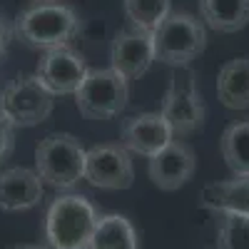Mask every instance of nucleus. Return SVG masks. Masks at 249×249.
Listing matches in <instances>:
<instances>
[{
	"instance_id": "f257e3e1",
	"label": "nucleus",
	"mask_w": 249,
	"mask_h": 249,
	"mask_svg": "<svg viewBox=\"0 0 249 249\" xmlns=\"http://www.w3.org/2000/svg\"><path fill=\"white\" fill-rule=\"evenodd\" d=\"M97 210L85 195H57L45 212V239L50 249H88L97 227Z\"/></svg>"
},
{
	"instance_id": "f03ea898",
	"label": "nucleus",
	"mask_w": 249,
	"mask_h": 249,
	"mask_svg": "<svg viewBox=\"0 0 249 249\" xmlns=\"http://www.w3.org/2000/svg\"><path fill=\"white\" fill-rule=\"evenodd\" d=\"M80 18L75 8L65 3H35L28 10H23L15 20L13 33L30 48H62L77 35Z\"/></svg>"
},
{
	"instance_id": "7ed1b4c3",
	"label": "nucleus",
	"mask_w": 249,
	"mask_h": 249,
	"mask_svg": "<svg viewBox=\"0 0 249 249\" xmlns=\"http://www.w3.org/2000/svg\"><path fill=\"white\" fill-rule=\"evenodd\" d=\"M85 157L88 150L75 135L53 132L35 147V172L55 190H72L85 179Z\"/></svg>"
},
{
	"instance_id": "20e7f679",
	"label": "nucleus",
	"mask_w": 249,
	"mask_h": 249,
	"mask_svg": "<svg viewBox=\"0 0 249 249\" xmlns=\"http://www.w3.org/2000/svg\"><path fill=\"white\" fill-rule=\"evenodd\" d=\"M155 60L172 68H187L207 48V30L190 13H170L152 30Z\"/></svg>"
},
{
	"instance_id": "39448f33",
	"label": "nucleus",
	"mask_w": 249,
	"mask_h": 249,
	"mask_svg": "<svg viewBox=\"0 0 249 249\" xmlns=\"http://www.w3.org/2000/svg\"><path fill=\"white\" fill-rule=\"evenodd\" d=\"M130 100L127 77L120 75L115 68L88 70L85 80L75 90V105L80 115L88 120H110L117 117Z\"/></svg>"
},
{
	"instance_id": "423d86ee",
	"label": "nucleus",
	"mask_w": 249,
	"mask_h": 249,
	"mask_svg": "<svg viewBox=\"0 0 249 249\" xmlns=\"http://www.w3.org/2000/svg\"><path fill=\"white\" fill-rule=\"evenodd\" d=\"M160 115L167 120L175 137L192 135L204 122V100L197 88V75L190 68H179L170 77V85L164 90Z\"/></svg>"
},
{
	"instance_id": "0eeeda50",
	"label": "nucleus",
	"mask_w": 249,
	"mask_h": 249,
	"mask_svg": "<svg viewBox=\"0 0 249 249\" xmlns=\"http://www.w3.org/2000/svg\"><path fill=\"white\" fill-rule=\"evenodd\" d=\"M55 95H50L35 75H20L10 80L0 92V115L13 127H35L53 112Z\"/></svg>"
},
{
	"instance_id": "6e6552de",
	"label": "nucleus",
	"mask_w": 249,
	"mask_h": 249,
	"mask_svg": "<svg viewBox=\"0 0 249 249\" xmlns=\"http://www.w3.org/2000/svg\"><path fill=\"white\" fill-rule=\"evenodd\" d=\"M85 179L97 190H130L135 164L122 144H95L85 157Z\"/></svg>"
},
{
	"instance_id": "1a4fd4ad",
	"label": "nucleus",
	"mask_w": 249,
	"mask_h": 249,
	"mask_svg": "<svg viewBox=\"0 0 249 249\" xmlns=\"http://www.w3.org/2000/svg\"><path fill=\"white\" fill-rule=\"evenodd\" d=\"M88 70L90 68L85 65V57L75 53L70 45H62L43 53V57L37 60L35 77L43 82V88L50 95H75Z\"/></svg>"
},
{
	"instance_id": "9d476101",
	"label": "nucleus",
	"mask_w": 249,
	"mask_h": 249,
	"mask_svg": "<svg viewBox=\"0 0 249 249\" xmlns=\"http://www.w3.org/2000/svg\"><path fill=\"white\" fill-rule=\"evenodd\" d=\"M120 140L127 152L152 157L175 140V132L160 112H142V115H132L127 120H122Z\"/></svg>"
},
{
	"instance_id": "9b49d317",
	"label": "nucleus",
	"mask_w": 249,
	"mask_h": 249,
	"mask_svg": "<svg viewBox=\"0 0 249 249\" xmlns=\"http://www.w3.org/2000/svg\"><path fill=\"white\" fill-rule=\"evenodd\" d=\"M110 60L120 75L127 80H135L150 70L155 62V43H152V33L140 30V28H124L115 35L112 40V50Z\"/></svg>"
},
{
	"instance_id": "f8f14e48",
	"label": "nucleus",
	"mask_w": 249,
	"mask_h": 249,
	"mask_svg": "<svg viewBox=\"0 0 249 249\" xmlns=\"http://www.w3.org/2000/svg\"><path fill=\"white\" fill-rule=\"evenodd\" d=\"M195 170H197V157L179 140H172L164 150L152 155L150 164H147L152 184L164 192H175L179 187H184L192 179Z\"/></svg>"
},
{
	"instance_id": "ddd939ff",
	"label": "nucleus",
	"mask_w": 249,
	"mask_h": 249,
	"mask_svg": "<svg viewBox=\"0 0 249 249\" xmlns=\"http://www.w3.org/2000/svg\"><path fill=\"white\" fill-rule=\"evenodd\" d=\"M45 182L35 170L10 167L0 172V210L3 212H25L43 202Z\"/></svg>"
},
{
	"instance_id": "4468645a",
	"label": "nucleus",
	"mask_w": 249,
	"mask_h": 249,
	"mask_svg": "<svg viewBox=\"0 0 249 249\" xmlns=\"http://www.w3.org/2000/svg\"><path fill=\"white\" fill-rule=\"evenodd\" d=\"M199 204L214 214H249V177L234 175L232 179L207 184L202 190Z\"/></svg>"
},
{
	"instance_id": "2eb2a0df",
	"label": "nucleus",
	"mask_w": 249,
	"mask_h": 249,
	"mask_svg": "<svg viewBox=\"0 0 249 249\" xmlns=\"http://www.w3.org/2000/svg\"><path fill=\"white\" fill-rule=\"evenodd\" d=\"M217 95L222 105L230 110L249 107V55L234 57L222 65L217 75Z\"/></svg>"
},
{
	"instance_id": "dca6fc26",
	"label": "nucleus",
	"mask_w": 249,
	"mask_h": 249,
	"mask_svg": "<svg viewBox=\"0 0 249 249\" xmlns=\"http://www.w3.org/2000/svg\"><path fill=\"white\" fill-rule=\"evenodd\" d=\"M199 15L217 33H239L249 25V0H199Z\"/></svg>"
},
{
	"instance_id": "f3484780",
	"label": "nucleus",
	"mask_w": 249,
	"mask_h": 249,
	"mask_svg": "<svg viewBox=\"0 0 249 249\" xmlns=\"http://www.w3.org/2000/svg\"><path fill=\"white\" fill-rule=\"evenodd\" d=\"M88 249H140V237L124 214H102Z\"/></svg>"
},
{
	"instance_id": "a211bd4d",
	"label": "nucleus",
	"mask_w": 249,
	"mask_h": 249,
	"mask_svg": "<svg viewBox=\"0 0 249 249\" xmlns=\"http://www.w3.org/2000/svg\"><path fill=\"white\" fill-rule=\"evenodd\" d=\"M219 150L232 175L249 177V117L232 122L224 130L219 140Z\"/></svg>"
},
{
	"instance_id": "6ab92c4d",
	"label": "nucleus",
	"mask_w": 249,
	"mask_h": 249,
	"mask_svg": "<svg viewBox=\"0 0 249 249\" xmlns=\"http://www.w3.org/2000/svg\"><path fill=\"white\" fill-rule=\"evenodd\" d=\"M122 8L132 28L152 33L172 13V0H122Z\"/></svg>"
},
{
	"instance_id": "aec40b11",
	"label": "nucleus",
	"mask_w": 249,
	"mask_h": 249,
	"mask_svg": "<svg viewBox=\"0 0 249 249\" xmlns=\"http://www.w3.org/2000/svg\"><path fill=\"white\" fill-rule=\"evenodd\" d=\"M217 249H249V214H219Z\"/></svg>"
},
{
	"instance_id": "412c9836",
	"label": "nucleus",
	"mask_w": 249,
	"mask_h": 249,
	"mask_svg": "<svg viewBox=\"0 0 249 249\" xmlns=\"http://www.w3.org/2000/svg\"><path fill=\"white\" fill-rule=\"evenodd\" d=\"M15 147V127L0 115V164H3Z\"/></svg>"
},
{
	"instance_id": "4be33fe9",
	"label": "nucleus",
	"mask_w": 249,
	"mask_h": 249,
	"mask_svg": "<svg viewBox=\"0 0 249 249\" xmlns=\"http://www.w3.org/2000/svg\"><path fill=\"white\" fill-rule=\"evenodd\" d=\"M10 28H8V23L3 18H0V57L5 55V50H8V43H10Z\"/></svg>"
},
{
	"instance_id": "5701e85b",
	"label": "nucleus",
	"mask_w": 249,
	"mask_h": 249,
	"mask_svg": "<svg viewBox=\"0 0 249 249\" xmlns=\"http://www.w3.org/2000/svg\"><path fill=\"white\" fill-rule=\"evenodd\" d=\"M13 249H50V247H45V244H15Z\"/></svg>"
},
{
	"instance_id": "b1692460",
	"label": "nucleus",
	"mask_w": 249,
	"mask_h": 249,
	"mask_svg": "<svg viewBox=\"0 0 249 249\" xmlns=\"http://www.w3.org/2000/svg\"><path fill=\"white\" fill-rule=\"evenodd\" d=\"M35 3H50V0H35Z\"/></svg>"
}]
</instances>
